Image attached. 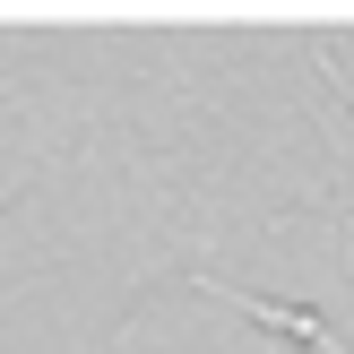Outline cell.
Masks as SVG:
<instances>
[{
    "label": "cell",
    "instance_id": "6da1fadb",
    "mask_svg": "<svg viewBox=\"0 0 354 354\" xmlns=\"http://www.w3.org/2000/svg\"><path fill=\"white\" fill-rule=\"evenodd\" d=\"M199 286H207V294H225V286H216V277H199ZM225 303H234V311H242V320H259V328H286V337H303L311 354H354V346L337 337V328H328V320H320V311H294V303H259V294H251V303H242V294H225Z\"/></svg>",
    "mask_w": 354,
    "mask_h": 354
},
{
    "label": "cell",
    "instance_id": "7a4b0ae2",
    "mask_svg": "<svg viewBox=\"0 0 354 354\" xmlns=\"http://www.w3.org/2000/svg\"><path fill=\"white\" fill-rule=\"evenodd\" d=\"M0 207H9V190H0Z\"/></svg>",
    "mask_w": 354,
    "mask_h": 354
},
{
    "label": "cell",
    "instance_id": "3957f363",
    "mask_svg": "<svg viewBox=\"0 0 354 354\" xmlns=\"http://www.w3.org/2000/svg\"><path fill=\"white\" fill-rule=\"evenodd\" d=\"M0 95H9V86H0Z\"/></svg>",
    "mask_w": 354,
    "mask_h": 354
},
{
    "label": "cell",
    "instance_id": "277c9868",
    "mask_svg": "<svg viewBox=\"0 0 354 354\" xmlns=\"http://www.w3.org/2000/svg\"><path fill=\"white\" fill-rule=\"evenodd\" d=\"M121 354H130V346H121Z\"/></svg>",
    "mask_w": 354,
    "mask_h": 354
},
{
    "label": "cell",
    "instance_id": "5b68a950",
    "mask_svg": "<svg viewBox=\"0 0 354 354\" xmlns=\"http://www.w3.org/2000/svg\"><path fill=\"white\" fill-rule=\"evenodd\" d=\"M268 354H277V346H268Z\"/></svg>",
    "mask_w": 354,
    "mask_h": 354
}]
</instances>
